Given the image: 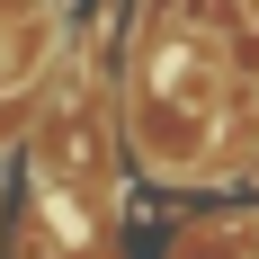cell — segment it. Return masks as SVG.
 I'll list each match as a JSON object with an SVG mask.
<instances>
[{
  "instance_id": "6da1fadb",
  "label": "cell",
  "mask_w": 259,
  "mask_h": 259,
  "mask_svg": "<svg viewBox=\"0 0 259 259\" xmlns=\"http://www.w3.org/2000/svg\"><path fill=\"white\" fill-rule=\"evenodd\" d=\"M214 54L188 45V36H161L152 63H143V143L170 179H188L197 161H206L214 125H224V107H214Z\"/></svg>"
}]
</instances>
